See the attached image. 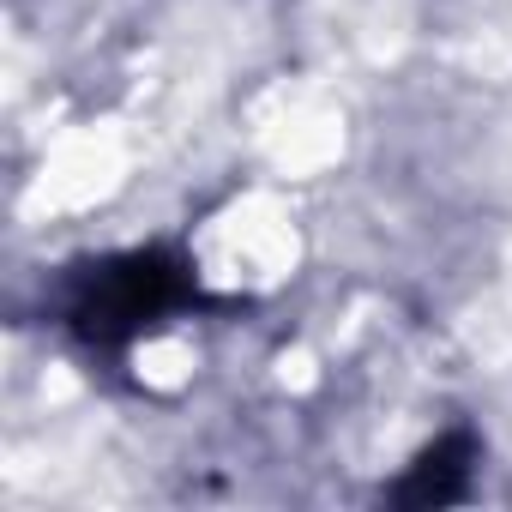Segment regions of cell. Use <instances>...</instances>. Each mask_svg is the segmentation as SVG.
<instances>
[{"label": "cell", "mask_w": 512, "mask_h": 512, "mask_svg": "<svg viewBox=\"0 0 512 512\" xmlns=\"http://www.w3.org/2000/svg\"><path fill=\"white\" fill-rule=\"evenodd\" d=\"M187 302H199L187 260H175L163 247H139V253L91 266L79 278L67 314H73V332L85 344H127V338H139L145 326H157L163 314H175Z\"/></svg>", "instance_id": "obj_1"}, {"label": "cell", "mask_w": 512, "mask_h": 512, "mask_svg": "<svg viewBox=\"0 0 512 512\" xmlns=\"http://www.w3.org/2000/svg\"><path fill=\"white\" fill-rule=\"evenodd\" d=\"M470 458H476V440H470V434L434 440V446L392 482V500H398V506H452V500H464V488H470Z\"/></svg>", "instance_id": "obj_2"}]
</instances>
